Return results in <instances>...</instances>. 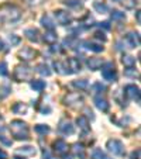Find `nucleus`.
Here are the masks:
<instances>
[{"label":"nucleus","instance_id":"f257e3e1","mask_svg":"<svg viewBox=\"0 0 141 159\" xmlns=\"http://www.w3.org/2000/svg\"><path fill=\"white\" fill-rule=\"evenodd\" d=\"M21 9L16 4H10L6 3L3 6H0V23L3 24H12V23H16L21 18Z\"/></svg>","mask_w":141,"mask_h":159},{"label":"nucleus","instance_id":"f03ea898","mask_svg":"<svg viewBox=\"0 0 141 159\" xmlns=\"http://www.w3.org/2000/svg\"><path fill=\"white\" fill-rule=\"evenodd\" d=\"M10 132L18 141H23V139H28L30 138V129L28 125L24 123L23 120H13L10 123Z\"/></svg>","mask_w":141,"mask_h":159},{"label":"nucleus","instance_id":"7ed1b4c3","mask_svg":"<svg viewBox=\"0 0 141 159\" xmlns=\"http://www.w3.org/2000/svg\"><path fill=\"white\" fill-rule=\"evenodd\" d=\"M33 69L27 65H17L14 69V73H13V78L17 82H30L33 80Z\"/></svg>","mask_w":141,"mask_h":159},{"label":"nucleus","instance_id":"20e7f679","mask_svg":"<svg viewBox=\"0 0 141 159\" xmlns=\"http://www.w3.org/2000/svg\"><path fill=\"white\" fill-rule=\"evenodd\" d=\"M83 102H85L83 96L79 93H68L62 100L63 104L68 106V107H72V108L81 107V106L83 104Z\"/></svg>","mask_w":141,"mask_h":159},{"label":"nucleus","instance_id":"39448f33","mask_svg":"<svg viewBox=\"0 0 141 159\" xmlns=\"http://www.w3.org/2000/svg\"><path fill=\"white\" fill-rule=\"evenodd\" d=\"M106 148H107L109 152L116 156H121L124 153V145L120 139H114V138L109 139V141L106 142Z\"/></svg>","mask_w":141,"mask_h":159},{"label":"nucleus","instance_id":"423d86ee","mask_svg":"<svg viewBox=\"0 0 141 159\" xmlns=\"http://www.w3.org/2000/svg\"><path fill=\"white\" fill-rule=\"evenodd\" d=\"M102 76L105 78V80L109 82H114L117 79V72H116V68H114V63L113 62H106L103 63L102 66Z\"/></svg>","mask_w":141,"mask_h":159},{"label":"nucleus","instance_id":"0eeeda50","mask_svg":"<svg viewBox=\"0 0 141 159\" xmlns=\"http://www.w3.org/2000/svg\"><path fill=\"white\" fill-rule=\"evenodd\" d=\"M37 55H38V52H37L35 49L30 48V47H26V48H23V49H20V51H18L17 57L20 58L23 62H30V61L35 59Z\"/></svg>","mask_w":141,"mask_h":159},{"label":"nucleus","instance_id":"6e6552de","mask_svg":"<svg viewBox=\"0 0 141 159\" xmlns=\"http://www.w3.org/2000/svg\"><path fill=\"white\" fill-rule=\"evenodd\" d=\"M54 16L57 18L58 24H61V25H68L72 21V16H71L69 11H66V10H55Z\"/></svg>","mask_w":141,"mask_h":159},{"label":"nucleus","instance_id":"1a4fd4ad","mask_svg":"<svg viewBox=\"0 0 141 159\" xmlns=\"http://www.w3.org/2000/svg\"><path fill=\"white\" fill-rule=\"evenodd\" d=\"M58 131H59L62 135H72L73 131H75V128H73L71 120L62 118V120L59 121V124H58Z\"/></svg>","mask_w":141,"mask_h":159},{"label":"nucleus","instance_id":"9d476101","mask_svg":"<svg viewBox=\"0 0 141 159\" xmlns=\"http://www.w3.org/2000/svg\"><path fill=\"white\" fill-rule=\"evenodd\" d=\"M124 94H126L127 99L130 100H135V102H140V89L135 84H127L124 87Z\"/></svg>","mask_w":141,"mask_h":159},{"label":"nucleus","instance_id":"9b49d317","mask_svg":"<svg viewBox=\"0 0 141 159\" xmlns=\"http://www.w3.org/2000/svg\"><path fill=\"white\" fill-rule=\"evenodd\" d=\"M124 44L127 45V48H137L140 45V35L138 33H129L124 35Z\"/></svg>","mask_w":141,"mask_h":159},{"label":"nucleus","instance_id":"f8f14e48","mask_svg":"<svg viewBox=\"0 0 141 159\" xmlns=\"http://www.w3.org/2000/svg\"><path fill=\"white\" fill-rule=\"evenodd\" d=\"M54 151H55V153L57 155H59V156H65L66 153H68V151H69V147H68V144H66L63 139H57V141L54 142Z\"/></svg>","mask_w":141,"mask_h":159},{"label":"nucleus","instance_id":"ddd939ff","mask_svg":"<svg viewBox=\"0 0 141 159\" xmlns=\"http://www.w3.org/2000/svg\"><path fill=\"white\" fill-rule=\"evenodd\" d=\"M103 63H105V61H103L102 58H89V59L86 61V65H87V68H89L90 70L102 69Z\"/></svg>","mask_w":141,"mask_h":159},{"label":"nucleus","instance_id":"4468645a","mask_svg":"<svg viewBox=\"0 0 141 159\" xmlns=\"http://www.w3.org/2000/svg\"><path fill=\"white\" fill-rule=\"evenodd\" d=\"M66 66H68V69L71 73H78L82 69V65L78 58H69L68 62H66Z\"/></svg>","mask_w":141,"mask_h":159},{"label":"nucleus","instance_id":"2eb2a0df","mask_svg":"<svg viewBox=\"0 0 141 159\" xmlns=\"http://www.w3.org/2000/svg\"><path fill=\"white\" fill-rule=\"evenodd\" d=\"M41 25L45 28L47 31H54L55 28V21L52 20L51 17H49L48 14H44L41 17Z\"/></svg>","mask_w":141,"mask_h":159},{"label":"nucleus","instance_id":"dca6fc26","mask_svg":"<svg viewBox=\"0 0 141 159\" xmlns=\"http://www.w3.org/2000/svg\"><path fill=\"white\" fill-rule=\"evenodd\" d=\"M76 124H78L81 131H83V132L90 131V123H89V120H87V117H85V116H79V117L76 118Z\"/></svg>","mask_w":141,"mask_h":159},{"label":"nucleus","instance_id":"f3484780","mask_svg":"<svg viewBox=\"0 0 141 159\" xmlns=\"http://www.w3.org/2000/svg\"><path fill=\"white\" fill-rule=\"evenodd\" d=\"M95 106H96L100 111H103V113H107L109 107H110V106H109V103H107V100H106L105 97H102V96H96V97H95Z\"/></svg>","mask_w":141,"mask_h":159},{"label":"nucleus","instance_id":"a211bd4d","mask_svg":"<svg viewBox=\"0 0 141 159\" xmlns=\"http://www.w3.org/2000/svg\"><path fill=\"white\" fill-rule=\"evenodd\" d=\"M17 155H23V156H34L37 153V149L31 145H26V147H21L16 151Z\"/></svg>","mask_w":141,"mask_h":159},{"label":"nucleus","instance_id":"6ab92c4d","mask_svg":"<svg viewBox=\"0 0 141 159\" xmlns=\"http://www.w3.org/2000/svg\"><path fill=\"white\" fill-rule=\"evenodd\" d=\"M42 39H44L45 44L48 45H55L58 41V35L55 31H45V34L42 35Z\"/></svg>","mask_w":141,"mask_h":159},{"label":"nucleus","instance_id":"aec40b11","mask_svg":"<svg viewBox=\"0 0 141 159\" xmlns=\"http://www.w3.org/2000/svg\"><path fill=\"white\" fill-rule=\"evenodd\" d=\"M24 35L31 42H38V39H40V33L37 28H27L24 31Z\"/></svg>","mask_w":141,"mask_h":159},{"label":"nucleus","instance_id":"412c9836","mask_svg":"<svg viewBox=\"0 0 141 159\" xmlns=\"http://www.w3.org/2000/svg\"><path fill=\"white\" fill-rule=\"evenodd\" d=\"M54 69H55V72L59 73V75H68V73H71L68 69V66H66V63L61 62V61H55L54 62Z\"/></svg>","mask_w":141,"mask_h":159},{"label":"nucleus","instance_id":"4be33fe9","mask_svg":"<svg viewBox=\"0 0 141 159\" xmlns=\"http://www.w3.org/2000/svg\"><path fill=\"white\" fill-rule=\"evenodd\" d=\"M28 110L27 104H24V103H16V104H13L12 107V111L14 113V114H26Z\"/></svg>","mask_w":141,"mask_h":159},{"label":"nucleus","instance_id":"5701e85b","mask_svg":"<svg viewBox=\"0 0 141 159\" xmlns=\"http://www.w3.org/2000/svg\"><path fill=\"white\" fill-rule=\"evenodd\" d=\"M31 89H33L34 92H42V90L45 89V82L34 79V80H31Z\"/></svg>","mask_w":141,"mask_h":159},{"label":"nucleus","instance_id":"b1692460","mask_svg":"<svg viewBox=\"0 0 141 159\" xmlns=\"http://www.w3.org/2000/svg\"><path fill=\"white\" fill-rule=\"evenodd\" d=\"M93 9L96 10V13H100V14H106V13L109 11L107 4L102 3V2H95V3H93Z\"/></svg>","mask_w":141,"mask_h":159},{"label":"nucleus","instance_id":"393cba45","mask_svg":"<svg viewBox=\"0 0 141 159\" xmlns=\"http://www.w3.org/2000/svg\"><path fill=\"white\" fill-rule=\"evenodd\" d=\"M85 45H86L87 49H90V51H93V52H103V49H105L102 47V44H96V42L87 41V42H85Z\"/></svg>","mask_w":141,"mask_h":159},{"label":"nucleus","instance_id":"a878e982","mask_svg":"<svg viewBox=\"0 0 141 159\" xmlns=\"http://www.w3.org/2000/svg\"><path fill=\"white\" fill-rule=\"evenodd\" d=\"M121 63H123L124 66H127V68H133V66L135 65V58L131 57V55H123Z\"/></svg>","mask_w":141,"mask_h":159},{"label":"nucleus","instance_id":"bb28decb","mask_svg":"<svg viewBox=\"0 0 141 159\" xmlns=\"http://www.w3.org/2000/svg\"><path fill=\"white\" fill-rule=\"evenodd\" d=\"M34 131L40 135H45V134H48V132L51 131V128H49V125H47V124H37L35 128H34Z\"/></svg>","mask_w":141,"mask_h":159},{"label":"nucleus","instance_id":"cd10ccee","mask_svg":"<svg viewBox=\"0 0 141 159\" xmlns=\"http://www.w3.org/2000/svg\"><path fill=\"white\" fill-rule=\"evenodd\" d=\"M72 86L76 87L78 90H86L87 87H89V83H87L86 79H81V80H73Z\"/></svg>","mask_w":141,"mask_h":159},{"label":"nucleus","instance_id":"c85d7f7f","mask_svg":"<svg viewBox=\"0 0 141 159\" xmlns=\"http://www.w3.org/2000/svg\"><path fill=\"white\" fill-rule=\"evenodd\" d=\"M37 72L42 76H49L51 75V70H49V68H48L47 63H40V65L37 66Z\"/></svg>","mask_w":141,"mask_h":159},{"label":"nucleus","instance_id":"c756f323","mask_svg":"<svg viewBox=\"0 0 141 159\" xmlns=\"http://www.w3.org/2000/svg\"><path fill=\"white\" fill-rule=\"evenodd\" d=\"M92 159H109V156L106 155V153L103 152L102 149L96 148V149L92 151Z\"/></svg>","mask_w":141,"mask_h":159},{"label":"nucleus","instance_id":"7c9ffc66","mask_svg":"<svg viewBox=\"0 0 141 159\" xmlns=\"http://www.w3.org/2000/svg\"><path fill=\"white\" fill-rule=\"evenodd\" d=\"M47 0H23V3L28 7H40L45 3Z\"/></svg>","mask_w":141,"mask_h":159},{"label":"nucleus","instance_id":"2f4dec72","mask_svg":"<svg viewBox=\"0 0 141 159\" xmlns=\"http://www.w3.org/2000/svg\"><path fill=\"white\" fill-rule=\"evenodd\" d=\"M73 152L76 156H79L81 159H85V148L81 144H75L73 145Z\"/></svg>","mask_w":141,"mask_h":159},{"label":"nucleus","instance_id":"473e14b6","mask_svg":"<svg viewBox=\"0 0 141 159\" xmlns=\"http://www.w3.org/2000/svg\"><path fill=\"white\" fill-rule=\"evenodd\" d=\"M120 2L124 6V9H127V10H133L137 6V0H120Z\"/></svg>","mask_w":141,"mask_h":159},{"label":"nucleus","instance_id":"72a5a7b5","mask_svg":"<svg viewBox=\"0 0 141 159\" xmlns=\"http://www.w3.org/2000/svg\"><path fill=\"white\" fill-rule=\"evenodd\" d=\"M111 18L116 21H124L126 20V14L119 11V10H113V11H111Z\"/></svg>","mask_w":141,"mask_h":159},{"label":"nucleus","instance_id":"f704fd0d","mask_svg":"<svg viewBox=\"0 0 141 159\" xmlns=\"http://www.w3.org/2000/svg\"><path fill=\"white\" fill-rule=\"evenodd\" d=\"M63 3H65L68 7H72V9L82 7V2H81V0H63Z\"/></svg>","mask_w":141,"mask_h":159},{"label":"nucleus","instance_id":"c9c22d12","mask_svg":"<svg viewBox=\"0 0 141 159\" xmlns=\"http://www.w3.org/2000/svg\"><path fill=\"white\" fill-rule=\"evenodd\" d=\"M93 37H95V39H99V41H102V42H106V39H107V37L105 35L103 31H96V33L93 34Z\"/></svg>","mask_w":141,"mask_h":159},{"label":"nucleus","instance_id":"e433bc0d","mask_svg":"<svg viewBox=\"0 0 141 159\" xmlns=\"http://www.w3.org/2000/svg\"><path fill=\"white\" fill-rule=\"evenodd\" d=\"M7 73H9V70H7V63L6 62H2V63H0V75L6 76Z\"/></svg>","mask_w":141,"mask_h":159},{"label":"nucleus","instance_id":"4c0bfd02","mask_svg":"<svg viewBox=\"0 0 141 159\" xmlns=\"http://www.w3.org/2000/svg\"><path fill=\"white\" fill-rule=\"evenodd\" d=\"M124 75L126 76H135L137 75V70L134 69V66H133V68H127V69L124 70Z\"/></svg>","mask_w":141,"mask_h":159},{"label":"nucleus","instance_id":"58836bf2","mask_svg":"<svg viewBox=\"0 0 141 159\" xmlns=\"http://www.w3.org/2000/svg\"><path fill=\"white\" fill-rule=\"evenodd\" d=\"M9 42H10L12 45H17L18 42H20V38H18L17 35H14V34H13V35L9 37Z\"/></svg>","mask_w":141,"mask_h":159},{"label":"nucleus","instance_id":"ea45409f","mask_svg":"<svg viewBox=\"0 0 141 159\" xmlns=\"http://www.w3.org/2000/svg\"><path fill=\"white\" fill-rule=\"evenodd\" d=\"M0 142H2L3 145H6V147H10V145H12V139L6 138L4 135H0Z\"/></svg>","mask_w":141,"mask_h":159},{"label":"nucleus","instance_id":"a19ab883","mask_svg":"<svg viewBox=\"0 0 141 159\" xmlns=\"http://www.w3.org/2000/svg\"><path fill=\"white\" fill-rule=\"evenodd\" d=\"M93 89H95V90H97V92H102V90H105L106 87L103 86L102 83H95V84H93Z\"/></svg>","mask_w":141,"mask_h":159},{"label":"nucleus","instance_id":"79ce46f5","mask_svg":"<svg viewBox=\"0 0 141 159\" xmlns=\"http://www.w3.org/2000/svg\"><path fill=\"white\" fill-rule=\"evenodd\" d=\"M42 156H44V159H54L51 153H49L48 151H45V149H44V152H42Z\"/></svg>","mask_w":141,"mask_h":159},{"label":"nucleus","instance_id":"37998d69","mask_svg":"<svg viewBox=\"0 0 141 159\" xmlns=\"http://www.w3.org/2000/svg\"><path fill=\"white\" fill-rule=\"evenodd\" d=\"M100 27L106 28V30H109L110 28V24H109V21H103V23H100Z\"/></svg>","mask_w":141,"mask_h":159},{"label":"nucleus","instance_id":"c03bdc74","mask_svg":"<svg viewBox=\"0 0 141 159\" xmlns=\"http://www.w3.org/2000/svg\"><path fill=\"white\" fill-rule=\"evenodd\" d=\"M9 156H7V153L4 152L3 149H0V159H7Z\"/></svg>","mask_w":141,"mask_h":159},{"label":"nucleus","instance_id":"a18cd8bd","mask_svg":"<svg viewBox=\"0 0 141 159\" xmlns=\"http://www.w3.org/2000/svg\"><path fill=\"white\" fill-rule=\"evenodd\" d=\"M3 51H6V45H4V42L0 39V52H3Z\"/></svg>","mask_w":141,"mask_h":159},{"label":"nucleus","instance_id":"49530a36","mask_svg":"<svg viewBox=\"0 0 141 159\" xmlns=\"http://www.w3.org/2000/svg\"><path fill=\"white\" fill-rule=\"evenodd\" d=\"M135 18H137V23L140 24V21H141V18H140V10H137V11H135Z\"/></svg>","mask_w":141,"mask_h":159},{"label":"nucleus","instance_id":"de8ad7c7","mask_svg":"<svg viewBox=\"0 0 141 159\" xmlns=\"http://www.w3.org/2000/svg\"><path fill=\"white\" fill-rule=\"evenodd\" d=\"M14 159H24V158H18V156L16 155V156H14Z\"/></svg>","mask_w":141,"mask_h":159},{"label":"nucleus","instance_id":"09e8293b","mask_svg":"<svg viewBox=\"0 0 141 159\" xmlns=\"http://www.w3.org/2000/svg\"><path fill=\"white\" fill-rule=\"evenodd\" d=\"M116 2H120V0H116Z\"/></svg>","mask_w":141,"mask_h":159}]
</instances>
